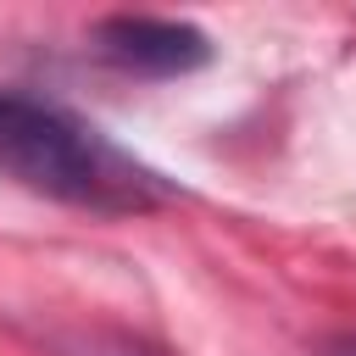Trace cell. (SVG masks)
Segmentation results:
<instances>
[{
  "label": "cell",
  "mask_w": 356,
  "mask_h": 356,
  "mask_svg": "<svg viewBox=\"0 0 356 356\" xmlns=\"http://www.w3.org/2000/svg\"><path fill=\"white\" fill-rule=\"evenodd\" d=\"M0 172L44 200L95 217L156 211L172 200V184L111 134L22 89H0Z\"/></svg>",
  "instance_id": "cell-1"
},
{
  "label": "cell",
  "mask_w": 356,
  "mask_h": 356,
  "mask_svg": "<svg viewBox=\"0 0 356 356\" xmlns=\"http://www.w3.org/2000/svg\"><path fill=\"white\" fill-rule=\"evenodd\" d=\"M95 50L122 67V72H139V78H184L195 67L211 61V39L195 28V22H178V17H106L95 22Z\"/></svg>",
  "instance_id": "cell-2"
},
{
  "label": "cell",
  "mask_w": 356,
  "mask_h": 356,
  "mask_svg": "<svg viewBox=\"0 0 356 356\" xmlns=\"http://www.w3.org/2000/svg\"><path fill=\"white\" fill-rule=\"evenodd\" d=\"M61 356H161V350H150L145 339H128V334H83V339H67Z\"/></svg>",
  "instance_id": "cell-3"
}]
</instances>
